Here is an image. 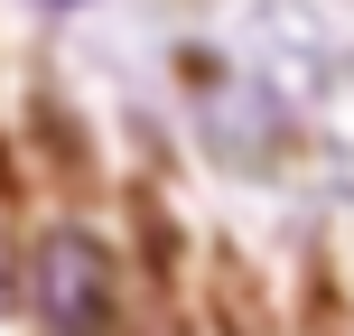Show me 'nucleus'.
<instances>
[{
	"label": "nucleus",
	"mask_w": 354,
	"mask_h": 336,
	"mask_svg": "<svg viewBox=\"0 0 354 336\" xmlns=\"http://www.w3.org/2000/svg\"><path fill=\"white\" fill-rule=\"evenodd\" d=\"M37 308H47L56 336H103L112 327V262L93 233H47L37 243Z\"/></svg>",
	"instance_id": "nucleus-1"
}]
</instances>
